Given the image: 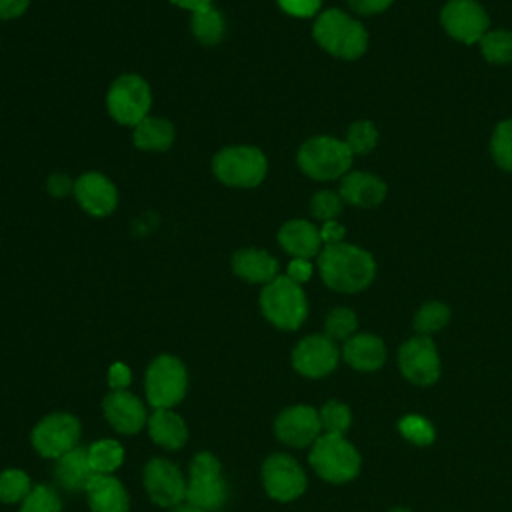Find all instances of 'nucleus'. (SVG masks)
Returning <instances> with one entry per match:
<instances>
[{"label": "nucleus", "instance_id": "obj_15", "mask_svg": "<svg viewBox=\"0 0 512 512\" xmlns=\"http://www.w3.org/2000/svg\"><path fill=\"white\" fill-rule=\"evenodd\" d=\"M274 434L282 444L292 448L312 446L322 434L320 414L316 408L306 404L290 406L276 416Z\"/></svg>", "mask_w": 512, "mask_h": 512}, {"label": "nucleus", "instance_id": "obj_16", "mask_svg": "<svg viewBox=\"0 0 512 512\" xmlns=\"http://www.w3.org/2000/svg\"><path fill=\"white\" fill-rule=\"evenodd\" d=\"M444 30L464 42L474 44L488 32V14L476 0H450L440 14Z\"/></svg>", "mask_w": 512, "mask_h": 512}, {"label": "nucleus", "instance_id": "obj_21", "mask_svg": "<svg viewBox=\"0 0 512 512\" xmlns=\"http://www.w3.org/2000/svg\"><path fill=\"white\" fill-rule=\"evenodd\" d=\"M278 242L280 246L292 256V258H312L320 254L322 238L320 230L308 222V220H288L278 230Z\"/></svg>", "mask_w": 512, "mask_h": 512}, {"label": "nucleus", "instance_id": "obj_19", "mask_svg": "<svg viewBox=\"0 0 512 512\" xmlns=\"http://www.w3.org/2000/svg\"><path fill=\"white\" fill-rule=\"evenodd\" d=\"M84 492L92 512H128L130 510V496L124 484L112 474H96Z\"/></svg>", "mask_w": 512, "mask_h": 512}, {"label": "nucleus", "instance_id": "obj_5", "mask_svg": "<svg viewBox=\"0 0 512 512\" xmlns=\"http://www.w3.org/2000/svg\"><path fill=\"white\" fill-rule=\"evenodd\" d=\"M214 176L232 188H254L268 172V160L256 146H226L212 158Z\"/></svg>", "mask_w": 512, "mask_h": 512}, {"label": "nucleus", "instance_id": "obj_40", "mask_svg": "<svg viewBox=\"0 0 512 512\" xmlns=\"http://www.w3.org/2000/svg\"><path fill=\"white\" fill-rule=\"evenodd\" d=\"M132 382V372L124 362H114L108 370V386L112 390H128Z\"/></svg>", "mask_w": 512, "mask_h": 512}, {"label": "nucleus", "instance_id": "obj_35", "mask_svg": "<svg viewBox=\"0 0 512 512\" xmlns=\"http://www.w3.org/2000/svg\"><path fill=\"white\" fill-rule=\"evenodd\" d=\"M320 424H322V432L328 434H342L348 430L352 416H350V408L342 402L336 400H328L322 408H320Z\"/></svg>", "mask_w": 512, "mask_h": 512}, {"label": "nucleus", "instance_id": "obj_9", "mask_svg": "<svg viewBox=\"0 0 512 512\" xmlns=\"http://www.w3.org/2000/svg\"><path fill=\"white\" fill-rule=\"evenodd\" d=\"M152 90L148 82L138 74L118 76L106 94V108L110 116L122 126H136L150 116Z\"/></svg>", "mask_w": 512, "mask_h": 512}, {"label": "nucleus", "instance_id": "obj_20", "mask_svg": "<svg viewBox=\"0 0 512 512\" xmlns=\"http://www.w3.org/2000/svg\"><path fill=\"white\" fill-rule=\"evenodd\" d=\"M232 272L252 284H268L278 276V260L260 248H240L232 254Z\"/></svg>", "mask_w": 512, "mask_h": 512}, {"label": "nucleus", "instance_id": "obj_43", "mask_svg": "<svg viewBox=\"0 0 512 512\" xmlns=\"http://www.w3.org/2000/svg\"><path fill=\"white\" fill-rule=\"evenodd\" d=\"M344 234H346L344 226H342L340 222H336V220H328V222H324L322 228H320V238H322V244H324V246L340 244V242L344 240Z\"/></svg>", "mask_w": 512, "mask_h": 512}, {"label": "nucleus", "instance_id": "obj_4", "mask_svg": "<svg viewBox=\"0 0 512 512\" xmlns=\"http://www.w3.org/2000/svg\"><path fill=\"white\" fill-rule=\"evenodd\" d=\"M308 460L314 472L332 484L350 482L360 472V454L342 434L322 432L312 444Z\"/></svg>", "mask_w": 512, "mask_h": 512}, {"label": "nucleus", "instance_id": "obj_46", "mask_svg": "<svg viewBox=\"0 0 512 512\" xmlns=\"http://www.w3.org/2000/svg\"><path fill=\"white\" fill-rule=\"evenodd\" d=\"M172 4L180 6V8H186L190 12H196L200 8H206V6H212V0H170Z\"/></svg>", "mask_w": 512, "mask_h": 512}, {"label": "nucleus", "instance_id": "obj_2", "mask_svg": "<svg viewBox=\"0 0 512 512\" xmlns=\"http://www.w3.org/2000/svg\"><path fill=\"white\" fill-rule=\"evenodd\" d=\"M314 40L332 56L344 60H356L366 52L368 34L366 28L338 8L324 10L314 26Z\"/></svg>", "mask_w": 512, "mask_h": 512}, {"label": "nucleus", "instance_id": "obj_38", "mask_svg": "<svg viewBox=\"0 0 512 512\" xmlns=\"http://www.w3.org/2000/svg\"><path fill=\"white\" fill-rule=\"evenodd\" d=\"M342 202L344 200L340 198V194L330 192V190H320L310 200V212L314 218H318L322 222L336 220V216L342 210Z\"/></svg>", "mask_w": 512, "mask_h": 512}, {"label": "nucleus", "instance_id": "obj_29", "mask_svg": "<svg viewBox=\"0 0 512 512\" xmlns=\"http://www.w3.org/2000/svg\"><path fill=\"white\" fill-rule=\"evenodd\" d=\"M30 476L20 468H6L0 472V502L16 504L22 502L32 490Z\"/></svg>", "mask_w": 512, "mask_h": 512}, {"label": "nucleus", "instance_id": "obj_34", "mask_svg": "<svg viewBox=\"0 0 512 512\" xmlns=\"http://www.w3.org/2000/svg\"><path fill=\"white\" fill-rule=\"evenodd\" d=\"M490 150H492L494 162L502 170L512 172V120H502L496 126V130L492 134Z\"/></svg>", "mask_w": 512, "mask_h": 512}, {"label": "nucleus", "instance_id": "obj_23", "mask_svg": "<svg viewBox=\"0 0 512 512\" xmlns=\"http://www.w3.org/2000/svg\"><path fill=\"white\" fill-rule=\"evenodd\" d=\"M340 198L348 204L370 208L386 198V184L368 172H346L340 182Z\"/></svg>", "mask_w": 512, "mask_h": 512}, {"label": "nucleus", "instance_id": "obj_27", "mask_svg": "<svg viewBox=\"0 0 512 512\" xmlns=\"http://www.w3.org/2000/svg\"><path fill=\"white\" fill-rule=\"evenodd\" d=\"M190 28H192L194 38L200 44L214 46V44H220L224 40L226 20H224V14L220 10H216L214 6H206V8H200V10L192 12Z\"/></svg>", "mask_w": 512, "mask_h": 512}, {"label": "nucleus", "instance_id": "obj_17", "mask_svg": "<svg viewBox=\"0 0 512 512\" xmlns=\"http://www.w3.org/2000/svg\"><path fill=\"white\" fill-rule=\"evenodd\" d=\"M102 412L108 424L126 436L140 432L148 422L146 406L130 390H110L102 400Z\"/></svg>", "mask_w": 512, "mask_h": 512}, {"label": "nucleus", "instance_id": "obj_22", "mask_svg": "<svg viewBox=\"0 0 512 512\" xmlns=\"http://www.w3.org/2000/svg\"><path fill=\"white\" fill-rule=\"evenodd\" d=\"M146 428L152 442L166 450H178L188 440V426L172 408H154L148 414Z\"/></svg>", "mask_w": 512, "mask_h": 512}, {"label": "nucleus", "instance_id": "obj_6", "mask_svg": "<svg viewBox=\"0 0 512 512\" xmlns=\"http://www.w3.org/2000/svg\"><path fill=\"white\" fill-rule=\"evenodd\" d=\"M352 152L344 140L332 136H312L298 150L300 170L314 180H334L352 166Z\"/></svg>", "mask_w": 512, "mask_h": 512}, {"label": "nucleus", "instance_id": "obj_45", "mask_svg": "<svg viewBox=\"0 0 512 512\" xmlns=\"http://www.w3.org/2000/svg\"><path fill=\"white\" fill-rule=\"evenodd\" d=\"M394 0H348L354 12L358 14H378L386 10Z\"/></svg>", "mask_w": 512, "mask_h": 512}, {"label": "nucleus", "instance_id": "obj_33", "mask_svg": "<svg viewBox=\"0 0 512 512\" xmlns=\"http://www.w3.org/2000/svg\"><path fill=\"white\" fill-rule=\"evenodd\" d=\"M344 142L352 154H368L378 142V130L370 120H358L350 124Z\"/></svg>", "mask_w": 512, "mask_h": 512}, {"label": "nucleus", "instance_id": "obj_26", "mask_svg": "<svg viewBox=\"0 0 512 512\" xmlns=\"http://www.w3.org/2000/svg\"><path fill=\"white\" fill-rule=\"evenodd\" d=\"M176 132L172 122L158 116H146L140 124L134 126L132 140L136 148L146 152H164L174 144Z\"/></svg>", "mask_w": 512, "mask_h": 512}, {"label": "nucleus", "instance_id": "obj_7", "mask_svg": "<svg viewBox=\"0 0 512 512\" xmlns=\"http://www.w3.org/2000/svg\"><path fill=\"white\" fill-rule=\"evenodd\" d=\"M186 500L208 512H218L226 504L228 484L222 476L220 462L212 452H198L190 460Z\"/></svg>", "mask_w": 512, "mask_h": 512}, {"label": "nucleus", "instance_id": "obj_10", "mask_svg": "<svg viewBox=\"0 0 512 512\" xmlns=\"http://www.w3.org/2000/svg\"><path fill=\"white\" fill-rule=\"evenodd\" d=\"M82 426L80 420L70 412L46 414L30 432L34 450L50 460H58L66 452L74 450L80 442Z\"/></svg>", "mask_w": 512, "mask_h": 512}, {"label": "nucleus", "instance_id": "obj_37", "mask_svg": "<svg viewBox=\"0 0 512 512\" xmlns=\"http://www.w3.org/2000/svg\"><path fill=\"white\" fill-rule=\"evenodd\" d=\"M400 428V434L410 440L412 444H418V446H426L434 440V428L428 420H424L422 416H416V414H408L400 420L398 424Z\"/></svg>", "mask_w": 512, "mask_h": 512}, {"label": "nucleus", "instance_id": "obj_3", "mask_svg": "<svg viewBox=\"0 0 512 512\" xmlns=\"http://www.w3.org/2000/svg\"><path fill=\"white\" fill-rule=\"evenodd\" d=\"M258 302L264 318L280 330L300 328L308 314V302L302 286L286 274H278L272 282L264 284Z\"/></svg>", "mask_w": 512, "mask_h": 512}, {"label": "nucleus", "instance_id": "obj_14", "mask_svg": "<svg viewBox=\"0 0 512 512\" xmlns=\"http://www.w3.org/2000/svg\"><path fill=\"white\" fill-rule=\"evenodd\" d=\"M340 360V352L326 334H310L292 350V366L306 378H322L330 374Z\"/></svg>", "mask_w": 512, "mask_h": 512}, {"label": "nucleus", "instance_id": "obj_36", "mask_svg": "<svg viewBox=\"0 0 512 512\" xmlns=\"http://www.w3.org/2000/svg\"><path fill=\"white\" fill-rule=\"evenodd\" d=\"M356 314L350 308H334L326 316V336L332 340H348L356 330Z\"/></svg>", "mask_w": 512, "mask_h": 512}, {"label": "nucleus", "instance_id": "obj_11", "mask_svg": "<svg viewBox=\"0 0 512 512\" xmlns=\"http://www.w3.org/2000/svg\"><path fill=\"white\" fill-rule=\"evenodd\" d=\"M262 484L266 494L278 502H292L306 490L302 466L288 454H270L262 464Z\"/></svg>", "mask_w": 512, "mask_h": 512}, {"label": "nucleus", "instance_id": "obj_28", "mask_svg": "<svg viewBox=\"0 0 512 512\" xmlns=\"http://www.w3.org/2000/svg\"><path fill=\"white\" fill-rule=\"evenodd\" d=\"M88 462L94 474H112L124 462V448L118 440L100 438L88 448Z\"/></svg>", "mask_w": 512, "mask_h": 512}, {"label": "nucleus", "instance_id": "obj_30", "mask_svg": "<svg viewBox=\"0 0 512 512\" xmlns=\"http://www.w3.org/2000/svg\"><path fill=\"white\" fill-rule=\"evenodd\" d=\"M482 56L492 64L512 62V32L492 30L480 38Z\"/></svg>", "mask_w": 512, "mask_h": 512}, {"label": "nucleus", "instance_id": "obj_24", "mask_svg": "<svg viewBox=\"0 0 512 512\" xmlns=\"http://www.w3.org/2000/svg\"><path fill=\"white\" fill-rule=\"evenodd\" d=\"M94 476L96 474L88 462V450L82 446L66 452L54 464V478L68 492H84Z\"/></svg>", "mask_w": 512, "mask_h": 512}, {"label": "nucleus", "instance_id": "obj_42", "mask_svg": "<svg viewBox=\"0 0 512 512\" xmlns=\"http://www.w3.org/2000/svg\"><path fill=\"white\" fill-rule=\"evenodd\" d=\"M46 188L48 192L54 196V198H64L68 196L70 192H74V182L66 176V174H52L46 182Z\"/></svg>", "mask_w": 512, "mask_h": 512}, {"label": "nucleus", "instance_id": "obj_1", "mask_svg": "<svg viewBox=\"0 0 512 512\" xmlns=\"http://www.w3.org/2000/svg\"><path fill=\"white\" fill-rule=\"evenodd\" d=\"M318 270L328 288L336 292H360L374 280L376 262L366 250L340 242L320 250Z\"/></svg>", "mask_w": 512, "mask_h": 512}, {"label": "nucleus", "instance_id": "obj_12", "mask_svg": "<svg viewBox=\"0 0 512 512\" xmlns=\"http://www.w3.org/2000/svg\"><path fill=\"white\" fill-rule=\"evenodd\" d=\"M142 482L148 492V498L162 508H172L186 500V480L182 470L166 460L152 458L142 470Z\"/></svg>", "mask_w": 512, "mask_h": 512}, {"label": "nucleus", "instance_id": "obj_41", "mask_svg": "<svg viewBox=\"0 0 512 512\" xmlns=\"http://www.w3.org/2000/svg\"><path fill=\"white\" fill-rule=\"evenodd\" d=\"M286 276L296 284H304L312 276V262L308 258H292L286 270Z\"/></svg>", "mask_w": 512, "mask_h": 512}, {"label": "nucleus", "instance_id": "obj_44", "mask_svg": "<svg viewBox=\"0 0 512 512\" xmlns=\"http://www.w3.org/2000/svg\"><path fill=\"white\" fill-rule=\"evenodd\" d=\"M30 6V0H0V20H14L22 16Z\"/></svg>", "mask_w": 512, "mask_h": 512}, {"label": "nucleus", "instance_id": "obj_13", "mask_svg": "<svg viewBox=\"0 0 512 512\" xmlns=\"http://www.w3.org/2000/svg\"><path fill=\"white\" fill-rule=\"evenodd\" d=\"M398 364L406 380L418 386H430L440 376V358L428 336H414L398 350Z\"/></svg>", "mask_w": 512, "mask_h": 512}, {"label": "nucleus", "instance_id": "obj_32", "mask_svg": "<svg viewBox=\"0 0 512 512\" xmlns=\"http://www.w3.org/2000/svg\"><path fill=\"white\" fill-rule=\"evenodd\" d=\"M450 318V310L448 306H444L442 302H428L424 304L416 316H414V328L426 336V334H432V332H438L440 328L446 326Z\"/></svg>", "mask_w": 512, "mask_h": 512}, {"label": "nucleus", "instance_id": "obj_31", "mask_svg": "<svg viewBox=\"0 0 512 512\" xmlns=\"http://www.w3.org/2000/svg\"><path fill=\"white\" fill-rule=\"evenodd\" d=\"M18 512H62V500L52 486L38 484L20 502Z\"/></svg>", "mask_w": 512, "mask_h": 512}, {"label": "nucleus", "instance_id": "obj_18", "mask_svg": "<svg viewBox=\"0 0 512 512\" xmlns=\"http://www.w3.org/2000/svg\"><path fill=\"white\" fill-rule=\"evenodd\" d=\"M74 198L84 212L102 218L116 210L118 190L114 182L100 172H86L74 180Z\"/></svg>", "mask_w": 512, "mask_h": 512}, {"label": "nucleus", "instance_id": "obj_47", "mask_svg": "<svg viewBox=\"0 0 512 512\" xmlns=\"http://www.w3.org/2000/svg\"><path fill=\"white\" fill-rule=\"evenodd\" d=\"M170 512H208V510H204V508H200V506H196V504H192L188 500H182L180 504L172 506Z\"/></svg>", "mask_w": 512, "mask_h": 512}, {"label": "nucleus", "instance_id": "obj_8", "mask_svg": "<svg viewBox=\"0 0 512 512\" xmlns=\"http://www.w3.org/2000/svg\"><path fill=\"white\" fill-rule=\"evenodd\" d=\"M188 388V372L180 358L172 354L156 356L144 376L146 400L152 408H174Z\"/></svg>", "mask_w": 512, "mask_h": 512}, {"label": "nucleus", "instance_id": "obj_25", "mask_svg": "<svg viewBox=\"0 0 512 512\" xmlns=\"http://www.w3.org/2000/svg\"><path fill=\"white\" fill-rule=\"evenodd\" d=\"M342 356L352 368L360 372H374L386 360V346L374 334H356L344 342Z\"/></svg>", "mask_w": 512, "mask_h": 512}, {"label": "nucleus", "instance_id": "obj_48", "mask_svg": "<svg viewBox=\"0 0 512 512\" xmlns=\"http://www.w3.org/2000/svg\"><path fill=\"white\" fill-rule=\"evenodd\" d=\"M392 512H410V510H406V508H394Z\"/></svg>", "mask_w": 512, "mask_h": 512}, {"label": "nucleus", "instance_id": "obj_39", "mask_svg": "<svg viewBox=\"0 0 512 512\" xmlns=\"http://www.w3.org/2000/svg\"><path fill=\"white\" fill-rule=\"evenodd\" d=\"M278 6L296 18H310L320 10L322 0H276Z\"/></svg>", "mask_w": 512, "mask_h": 512}]
</instances>
